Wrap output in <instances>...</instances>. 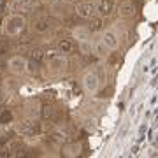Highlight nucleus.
Returning <instances> with one entry per match:
<instances>
[{"mask_svg":"<svg viewBox=\"0 0 158 158\" xmlns=\"http://www.w3.org/2000/svg\"><path fill=\"white\" fill-rule=\"evenodd\" d=\"M23 28H25V19H23L21 16H11L6 21L4 32H6L7 35H19L23 32Z\"/></svg>","mask_w":158,"mask_h":158,"instance_id":"f257e3e1","label":"nucleus"},{"mask_svg":"<svg viewBox=\"0 0 158 158\" xmlns=\"http://www.w3.org/2000/svg\"><path fill=\"white\" fill-rule=\"evenodd\" d=\"M76 12H77L81 18L90 19L91 16H95L97 4H95V2H81V4H77V6H76Z\"/></svg>","mask_w":158,"mask_h":158,"instance_id":"f03ea898","label":"nucleus"},{"mask_svg":"<svg viewBox=\"0 0 158 158\" xmlns=\"http://www.w3.org/2000/svg\"><path fill=\"white\" fill-rule=\"evenodd\" d=\"M118 12H119V16H121V18H125V19H130V18L135 16L137 7H135V4H134L132 0H125V2H121V4H119Z\"/></svg>","mask_w":158,"mask_h":158,"instance_id":"7ed1b4c3","label":"nucleus"},{"mask_svg":"<svg viewBox=\"0 0 158 158\" xmlns=\"http://www.w3.org/2000/svg\"><path fill=\"white\" fill-rule=\"evenodd\" d=\"M28 67V62L25 60L23 56H12L9 60V70L12 74H23Z\"/></svg>","mask_w":158,"mask_h":158,"instance_id":"20e7f679","label":"nucleus"},{"mask_svg":"<svg viewBox=\"0 0 158 158\" xmlns=\"http://www.w3.org/2000/svg\"><path fill=\"white\" fill-rule=\"evenodd\" d=\"M97 12L100 14L102 18H107L114 12V2L113 0H100L98 6H97Z\"/></svg>","mask_w":158,"mask_h":158,"instance_id":"39448f33","label":"nucleus"},{"mask_svg":"<svg viewBox=\"0 0 158 158\" xmlns=\"http://www.w3.org/2000/svg\"><path fill=\"white\" fill-rule=\"evenodd\" d=\"M83 86H85L86 91H97L98 88V77H97V74L90 72V74H85V77H83Z\"/></svg>","mask_w":158,"mask_h":158,"instance_id":"423d86ee","label":"nucleus"},{"mask_svg":"<svg viewBox=\"0 0 158 158\" xmlns=\"http://www.w3.org/2000/svg\"><path fill=\"white\" fill-rule=\"evenodd\" d=\"M51 28V19L49 18H39L34 23V32L35 34H46Z\"/></svg>","mask_w":158,"mask_h":158,"instance_id":"0eeeda50","label":"nucleus"},{"mask_svg":"<svg viewBox=\"0 0 158 158\" xmlns=\"http://www.w3.org/2000/svg\"><path fill=\"white\" fill-rule=\"evenodd\" d=\"M49 67H53L55 70H63V69L67 67V62H65V58L62 56V53H60V55H51L49 56Z\"/></svg>","mask_w":158,"mask_h":158,"instance_id":"6e6552de","label":"nucleus"},{"mask_svg":"<svg viewBox=\"0 0 158 158\" xmlns=\"http://www.w3.org/2000/svg\"><path fill=\"white\" fill-rule=\"evenodd\" d=\"M40 114L44 119H56V107L51 106V104H44L40 109Z\"/></svg>","mask_w":158,"mask_h":158,"instance_id":"1a4fd4ad","label":"nucleus"},{"mask_svg":"<svg viewBox=\"0 0 158 158\" xmlns=\"http://www.w3.org/2000/svg\"><path fill=\"white\" fill-rule=\"evenodd\" d=\"M102 25H104L102 16H91L90 21H88V25H86V28L90 30V32H98V30L102 28Z\"/></svg>","mask_w":158,"mask_h":158,"instance_id":"9d476101","label":"nucleus"},{"mask_svg":"<svg viewBox=\"0 0 158 158\" xmlns=\"http://www.w3.org/2000/svg\"><path fill=\"white\" fill-rule=\"evenodd\" d=\"M35 132H39V125L35 123V121H23L21 123V134L32 135Z\"/></svg>","mask_w":158,"mask_h":158,"instance_id":"9b49d317","label":"nucleus"},{"mask_svg":"<svg viewBox=\"0 0 158 158\" xmlns=\"http://www.w3.org/2000/svg\"><path fill=\"white\" fill-rule=\"evenodd\" d=\"M58 51L62 55H67V53H72L74 51V42L70 39H62L58 42Z\"/></svg>","mask_w":158,"mask_h":158,"instance_id":"f8f14e48","label":"nucleus"},{"mask_svg":"<svg viewBox=\"0 0 158 158\" xmlns=\"http://www.w3.org/2000/svg\"><path fill=\"white\" fill-rule=\"evenodd\" d=\"M102 40H104V44L107 46L109 49H114V48L118 46V39H116V35L111 34V32H106L104 37H102Z\"/></svg>","mask_w":158,"mask_h":158,"instance_id":"ddd939ff","label":"nucleus"},{"mask_svg":"<svg viewBox=\"0 0 158 158\" xmlns=\"http://www.w3.org/2000/svg\"><path fill=\"white\" fill-rule=\"evenodd\" d=\"M16 9L21 12H30L34 9V0H16Z\"/></svg>","mask_w":158,"mask_h":158,"instance_id":"4468645a","label":"nucleus"},{"mask_svg":"<svg viewBox=\"0 0 158 158\" xmlns=\"http://www.w3.org/2000/svg\"><path fill=\"white\" fill-rule=\"evenodd\" d=\"M51 141L56 142V144H65L69 141V137L65 132H55V134H51Z\"/></svg>","mask_w":158,"mask_h":158,"instance_id":"2eb2a0df","label":"nucleus"},{"mask_svg":"<svg viewBox=\"0 0 158 158\" xmlns=\"http://www.w3.org/2000/svg\"><path fill=\"white\" fill-rule=\"evenodd\" d=\"M44 51L42 49H39V48H35V49H32L30 51V58H32V62H37V63H40L42 60H44Z\"/></svg>","mask_w":158,"mask_h":158,"instance_id":"dca6fc26","label":"nucleus"},{"mask_svg":"<svg viewBox=\"0 0 158 158\" xmlns=\"http://www.w3.org/2000/svg\"><path fill=\"white\" fill-rule=\"evenodd\" d=\"M12 121V111L11 109H4L0 113V123L2 125H9Z\"/></svg>","mask_w":158,"mask_h":158,"instance_id":"f3484780","label":"nucleus"},{"mask_svg":"<svg viewBox=\"0 0 158 158\" xmlns=\"http://www.w3.org/2000/svg\"><path fill=\"white\" fill-rule=\"evenodd\" d=\"M106 48H107V46L104 44V40H98V42L93 46V53H95L97 56H102V55L106 53Z\"/></svg>","mask_w":158,"mask_h":158,"instance_id":"a211bd4d","label":"nucleus"},{"mask_svg":"<svg viewBox=\"0 0 158 158\" xmlns=\"http://www.w3.org/2000/svg\"><path fill=\"white\" fill-rule=\"evenodd\" d=\"M88 35H90L88 28H76V37L79 40H88Z\"/></svg>","mask_w":158,"mask_h":158,"instance_id":"6ab92c4d","label":"nucleus"},{"mask_svg":"<svg viewBox=\"0 0 158 158\" xmlns=\"http://www.w3.org/2000/svg\"><path fill=\"white\" fill-rule=\"evenodd\" d=\"M79 51H81V55H90L91 53V46L88 40H81V44H79Z\"/></svg>","mask_w":158,"mask_h":158,"instance_id":"aec40b11","label":"nucleus"},{"mask_svg":"<svg viewBox=\"0 0 158 158\" xmlns=\"http://www.w3.org/2000/svg\"><path fill=\"white\" fill-rule=\"evenodd\" d=\"M7 51H9V42H7V39H0V55H4Z\"/></svg>","mask_w":158,"mask_h":158,"instance_id":"412c9836","label":"nucleus"},{"mask_svg":"<svg viewBox=\"0 0 158 158\" xmlns=\"http://www.w3.org/2000/svg\"><path fill=\"white\" fill-rule=\"evenodd\" d=\"M118 60H119V56L116 55V53H114L113 56H111V63H113V65H116V63H118Z\"/></svg>","mask_w":158,"mask_h":158,"instance_id":"4be33fe9","label":"nucleus"},{"mask_svg":"<svg viewBox=\"0 0 158 158\" xmlns=\"http://www.w3.org/2000/svg\"><path fill=\"white\" fill-rule=\"evenodd\" d=\"M109 93H111V88H107L106 91H100V93H98V97H109Z\"/></svg>","mask_w":158,"mask_h":158,"instance_id":"5701e85b","label":"nucleus"},{"mask_svg":"<svg viewBox=\"0 0 158 158\" xmlns=\"http://www.w3.org/2000/svg\"><path fill=\"white\" fill-rule=\"evenodd\" d=\"M40 2H42V4H48V6H49V4H53V2H55V0H40Z\"/></svg>","mask_w":158,"mask_h":158,"instance_id":"b1692460","label":"nucleus"},{"mask_svg":"<svg viewBox=\"0 0 158 158\" xmlns=\"http://www.w3.org/2000/svg\"><path fill=\"white\" fill-rule=\"evenodd\" d=\"M63 2H72V0H63Z\"/></svg>","mask_w":158,"mask_h":158,"instance_id":"393cba45","label":"nucleus"}]
</instances>
